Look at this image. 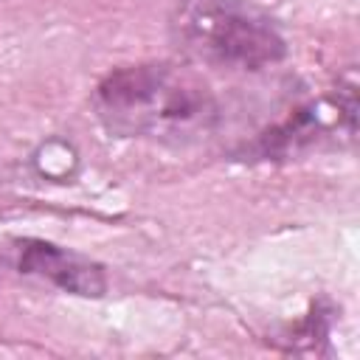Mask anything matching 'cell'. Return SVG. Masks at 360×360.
I'll return each instance as SVG.
<instances>
[{
    "label": "cell",
    "instance_id": "obj_3",
    "mask_svg": "<svg viewBox=\"0 0 360 360\" xmlns=\"http://www.w3.org/2000/svg\"><path fill=\"white\" fill-rule=\"evenodd\" d=\"M14 264L22 276L48 281L79 298H101L107 292V273L98 262L45 239H20L14 248Z\"/></svg>",
    "mask_w": 360,
    "mask_h": 360
},
{
    "label": "cell",
    "instance_id": "obj_1",
    "mask_svg": "<svg viewBox=\"0 0 360 360\" xmlns=\"http://www.w3.org/2000/svg\"><path fill=\"white\" fill-rule=\"evenodd\" d=\"M93 112L115 138L188 143L219 124L214 87L180 62H135L110 70L93 90Z\"/></svg>",
    "mask_w": 360,
    "mask_h": 360
},
{
    "label": "cell",
    "instance_id": "obj_2",
    "mask_svg": "<svg viewBox=\"0 0 360 360\" xmlns=\"http://www.w3.org/2000/svg\"><path fill=\"white\" fill-rule=\"evenodd\" d=\"M169 37L183 56L219 70L256 73L287 56L284 34L250 0H180Z\"/></svg>",
    "mask_w": 360,
    "mask_h": 360
},
{
    "label": "cell",
    "instance_id": "obj_4",
    "mask_svg": "<svg viewBox=\"0 0 360 360\" xmlns=\"http://www.w3.org/2000/svg\"><path fill=\"white\" fill-rule=\"evenodd\" d=\"M326 121L321 115L318 104L301 107L295 110L287 121H281L278 127L267 129L264 135H259L250 146H245V158L253 160H278V158H290L301 149H309L312 143H318V138L323 135Z\"/></svg>",
    "mask_w": 360,
    "mask_h": 360
}]
</instances>
